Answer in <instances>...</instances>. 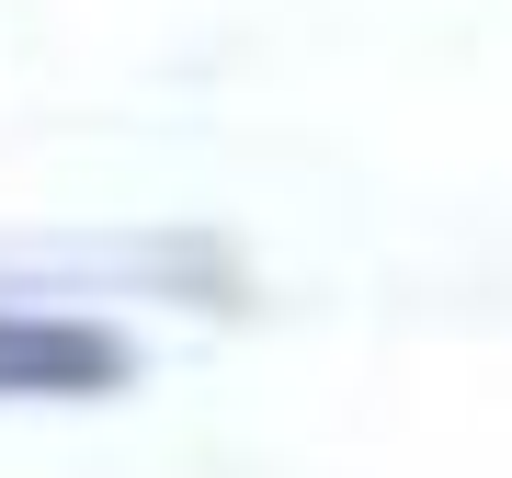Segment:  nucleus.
I'll return each instance as SVG.
<instances>
[{
  "label": "nucleus",
  "instance_id": "nucleus-1",
  "mask_svg": "<svg viewBox=\"0 0 512 478\" xmlns=\"http://www.w3.org/2000/svg\"><path fill=\"white\" fill-rule=\"evenodd\" d=\"M103 387H126V342L114 331L0 308V399H103Z\"/></svg>",
  "mask_w": 512,
  "mask_h": 478
}]
</instances>
